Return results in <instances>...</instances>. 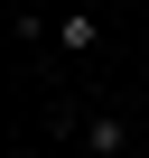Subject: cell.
Returning <instances> with one entry per match:
<instances>
[{"label":"cell","mask_w":149,"mask_h":158,"mask_svg":"<svg viewBox=\"0 0 149 158\" xmlns=\"http://www.w3.org/2000/svg\"><path fill=\"white\" fill-rule=\"evenodd\" d=\"M47 47H56V56H93V47H103V19H93V10H56Z\"/></svg>","instance_id":"6da1fadb"},{"label":"cell","mask_w":149,"mask_h":158,"mask_svg":"<svg viewBox=\"0 0 149 158\" xmlns=\"http://www.w3.org/2000/svg\"><path fill=\"white\" fill-rule=\"evenodd\" d=\"M19 158H56V149H19Z\"/></svg>","instance_id":"3957f363"},{"label":"cell","mask_w":149,"mask_h":158,"mask_svg":"<svg viewBox=\"0 0 149 158\" xmlns=\"http://www.w3.org/2000/svg\"><path fill=\"white\" fill-rule=\"evenodd\" d=\"M84 149L93 158H130V112H93L84 121Z\"/></svg>","instance_id":"7a4b0ae2"}]
</instances>
